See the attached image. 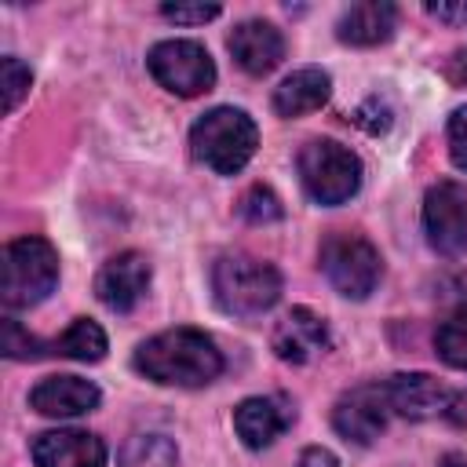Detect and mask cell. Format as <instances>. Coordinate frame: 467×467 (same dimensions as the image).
Returning a JSON list of instances; mask_svg holds the SVG:
<instances>
[{"instance_id":"ffe728a7","label":"cell","mask_w":467,"mask_h":467,"mask_svg":"<svg viewBox=\"0 0 467 467\" xmlns=\"http://www.w3.org/2000/svg\"><path fill=\"white\" fill-rule=\"evenodd\" d=\"M179 449L168 434H135L124 441L117 467H175Z\"/></svg>"},{"instance_id":"ba28073f","label":"cell","mask_w":467,"mask_h":467,"mask_svg":"<svg viewBox=\"0 0 467 467\" xmlns=\"http://www.w3.org/2000/svg\"><path fill=\"white\" fill-rule=\"evenodd\" d=\"M390 412L405 420H467V390H452L427 372H398L387 379Z\"/></svg>"},{"instance_id":"9c48e42d","label":"cell","mask_w":467,"mask_h":467,"mask_svg":"<svg viewBox=\"0 0 467 467\" xmlns=\"http://www.w3.org/2000/svg\"><path fill=\"white\" fill-rule=\"evenodd\" d=\"M423 234L438 255H467V182L441 179L427 190Z\"/></svg>"},{"instance_id":"484cf974","label":"cell","mask_w":467,"mask_h":467,"mask_svg":"<svg viewBox=\"0 0 467 467\" xmlns=\"http://www.w3.org/2000/svg\"><path fill=\"white\" fill-rule=\"evenodd\" d=\"M449 157L460 171H467V106L449 117Z\"/></svg>"},{"instance_id":"44dd1931","label":"cell","mask_w":467,"mask_h":467,"mask_svg":"<svg viewBox=\"0 0 467 467\" xmlns=\"http://www.w3.org/2000/svg\"><path fill=\"white\" fill-rule=\"evenodd\" d=\"M434 350L445 365L467 372V303H460L434 332Z\"/></svg>"},{"instance_id":"603a6c76","label":"cell","mask_w":467,"mask_h":467,"mask_svg":"<svg viewBox=\"0 0 467 467\" xmlns=\"http://www.w3.org/2000/svg\"><path fill=\"white\" fill-rule=\"evenodd\" d=\"M241 215L248 219V223H277L281 219V201L274 197V190H266V186H252L244 197H241Z\"/></svg>"},{"instance_id":"e0dca14e","label":"cell","mask_w":467,"mask_h":467,"mask_svg":"<svg viewBox=\"0 0 467 467\" xmlns=\"http://www.w3.org/2000/svg\"><path fill=\"white\" fill-rule=\"evenodd\" d=\"M398 26V7L387 4V0H361V4H350L339 22H336V36L343 44H354V47H372V44H383L390 40Z\"/></svg>"},{"instance_id":"8fae6325","label":"cell","mask_w":467,"mask_h":467,"mask_svg":"<svg viewBox=\"0 0 467 467\" xmlns=\"http://www.w3.org/2000/svg\"><path fill=\"white\" fill-rule=\"evenodd\" d=\"M274 354L288 365H306L314 358H321L332 343L328 336V325L321 314H314L310 306H292L277 325H274Z\"/></svg>"},{"instance_id":"9a60e30c","label":"cell","mask_w":467,"mask_h":467,"mask_svg":"<svg viewBox=\"0 0 467 467\" xmlns=\"http://www.w3.org/2000/svg\"><path fill=\"white\" fill-rule=\"evenodd\" d=\"M99 401H102L99 387H95L91 379H80V376H44V379L29 390V405H33L40 416H51V420L84 416V412H91Z\"/></svg>"},{"instance_id":"52a82bcc","label":"cell","mask_w":467,"mask_h":467,"mask_svg":"<svg viewBox=\"0 0 467 467\" xmlns=\"http://www.w3.org/2000/svg\"><path fill=\"white\" fill-rule=\"evenodd\" d=\"M321 270L328 285L347 299H365L383 274L379 252L358 234H332L321 244Z\"/></svg>"},{"instance_id":"6da1fadb","label":"cell","mask_w":467,"mask_h":467,"mask_svg":"<svg viewBox=\"0 0 467 467\" xmlns=\"http://www.w3.org/2000/svg\"><path fill=\"white\" fill-rule=\"evenodd\" d=\"M135 368L164 387H204L223 372V350L201 328H168L135 350Z\"/></svg>"},{"instance_id":"4316f807","label":"cell","mask_w":467,"mask_h":467,"mask_svg":"<svg viewBox=\"0 0 467 467\" xmlns=\"http://www.w3.org/2000/svg\"><path fill=\"white\" fill-rule=\"evenodd\" d=\"M427 15L438 22L460 26V22H467V4H427Z\"/></svg>"},{"instance_id":"2e32d148","label":"cell","mask_w":467,"mask_h":467,"mask_svg":"<svg viewBox=\"0 0 467 467\" xmlns=\"http://www.w3.org/2000/svg\"><path fill=\"white\" fill-rule=\"evenodd\" d=\"M33 463L36 467H106V445L102 438L88 431H47L33 441Z\"/></svg>"},{"instance_id":"7c38bea8","label":"cell","mask_w":467,"mask_h":467,"mask_svg":"<svg viewBox=\"0 0 467 467\" xmlns=\"http://www.w3.org/2000/svg\"><path fill=\"white\" fill-rule=\"evenodd\" d=\"M296 423V409L285 394H255L234 409V431L248 449L274 445Z\"/></svg>"},{"instance_id":"f1b7e54d","label":"cell","mask_w":467,"mask_h":467,"mask_svg":"<svg viewBox=\"0 0 467 467\" xmlns=\"http://www.w3.org/2000/svg\"><path fill=\"white\" fill-rule=\"evenodd\" d=\"M438 467H467V456L449 452V456H441V463H438Z\"/></svg>"},{"instance_id":"d6986e66","label":"cell","mask_w":467,"mask_h":467,"mask_svg":"<svg viewBox=\"0 0 467 467\" xmlns=\"http://www.w3.org/2000/svg\"><path fill=\"white\" fill-rule=\"evenodd\" d=\"M51 354H66L73 361H102L106 358V332L91 317H77L55 343Z\"/></svg>"},{"instance_id":"cb8c5ba5","label":"cell","mask_w":467,"mask_h":467,"mask_svg":"<svg viewBox=\"0 0 467 467\" xmlns=\"http://www.w3.org/2000/svg\"><path fill=\"white\" fill-rule=\"evenodd\" d=\"M0 77H4V109L11 113L18 102H22V95L29 91V66H22L15 55H7L4 62H0Z\"/></svg>"},{"instance_id":"7402d4cb","label":"cell","mask_w":467,"mask_h":467,"mask_svg":"<svg viewBox=\"0 0 467 467\" xmlns=\"http://www.w3.org/2000/svg\"><path fill=\"white\" fill-rule=\"evenodd\" d=\"M51 343H40L36 336H29L15 317H4V354L15 361H29V358H44Z\"/></svg>"},{"instance_id":"8992f818","label":"cell","mask_w":467,"mask_h":467,"mask_svg":"<svg viewBox=\"0 0 467 467\" xmlns=\"http://www.w3.org/2000/svg\"><path fill=\"white\" fill-rule=\"evenodd\" d=\"M146 66H150L153 80L179 99L204 95L215 84V62L204 51V44H197V40H161L150 47Z\"/></svg>"},{"instance_id":"5bb4252c","label":"cell","mask_w":467,"mask_h":467,"mask_svg":"<svg viewBox=\"0 0 467 467\" xmlns=\"http://www.w3.org/2000/svg\"><path fill=\"white\" fill-rule=\"evenodd\" d=\"M234 62L252 73V77H266L281 58H285V36L274 22H263V18H244L234 26L230 40H226Z\"/></svg>"},{"instance_id":"5b68a950","label":"cell","mask_w":467,"mask_h":467,"mask_svg":"<svg viewBox=\"0 0 467 467\" xmlns=\"http://www.w3.org/2000/svg\"><path fill=\"white\" fill-rule=\"evenodd\" d=\"M299 182L317 204H343L361 186V161L336 139H310L299 150Z\"/></svg>"},{"instance_id":"83f0119b","label":"cell","mask_w":467,"mask_h":467,"mask_svg":"<svg viewBox=\"0 0 467 467\" xmlns=\"http://www.w3.org/2000/svg\"><path fill=\"white\" fill-rule=\"evenodd\" d=\"M296 467H339V460H336L328 449L310 445V449H303V452H299V463H296Z\"/></svg>"},{"instance_id":"30bf717a","label":"cell","mask_w":467,"mask_h":467,"mask_svg":"<svg viewBox=\"0 0 467 467\" xmlns=\"http://www.w3.org/2000/svg\"><path fill=\"white\" fill-rule=\"evenodd\" d=\"M390 420V398H387V379L383 383H361L347 390L336 409H332V427L354 441V445H372Z\"/></svg>"},{"instance_id":"ac0fdd59","label":"cell","mask_w":467,"mask_h":467,"mask_svg":"<svg viewBox=\"0 0 467 467\" xmlns=\"http://www.w3.org/2000/svg\"><path fill=\"white\" fill-rule=\"evenodd\" d=\"M332 91V77L321 66H303L296 73H288L277 88H274V113L277 117H303L314 113L328 102Z\"/></svg>"},{"instance_id":"277c9868","label":"cell","mask_w":467,"mask_h":467,"mask_svg":"<svg viewBox=\"0 0 467 467\" xmlns=\"http://www.w3.org/2000/svg\"><path fill=\"white\" fill-rule=\"evenodd\" d=\"M58 285V252L44 237H15L4 248V303L26 310L44 303Z\"/></svg>"},{"instance_id":"d4e9b609","label":"cell","mask_w":467,"mask_h":467,"mask_svg":"<svg viewBox=\"0 0 467 467\" xmlns=\"http://www.w3.org/2000/svg\"><path fill=\"white\" fill-rule=\"evenodd\" d=\"M161 15L168 22H182V26H201V22H212L219 15L215 4H164Z\"/></svg>"},{"instance_id":"4fadbf2b","label":"cell","mask_w":467,"mask_h":467,"mask_svg":"<svg viewBox=\"0 0 467 467\" xmlns=\"http://www.w3.org/2000/svg\"><path fill=\"white\" fill-rule=\"evenodd\" d=\"M150 288V263L142 252H120L113 255L99 277H95V296L102 299V306H109L113 314H128L139 306V299Z\"/></svg>"},{"instance_id":"7a4b0ae2","label":"cell","mask_w":467,"mask_h":467,"mask_svg":"<svg viewBox=\"0 0 467 467\" xmlns=\"http://www.w3.org/2000/svg\"><path fill=\"white\" fill-rule=\"evenodd\" d=\"M212 296L234 317H259L281 299V274L259 255L223 252L212 266Z\"/></svg>"},{"instance_id":"3957f363","label":"cell","mask_w":467,"mask_h":467,"mask_svg":"<svg viewBox=\"0 0 467 467\" xmlns=\"http://www.w3.org/2000/svg\"><path fill=\"white\" fill-rule=\"evenodd\" d=\"M255 146H259L255 120L234 106H215L204 117H197L190 128L193 157L215 175H237L252 161Z\"/></svg>"}]
</instances>
